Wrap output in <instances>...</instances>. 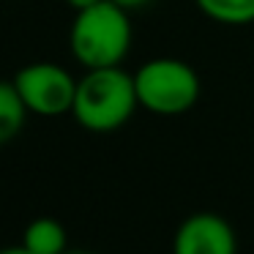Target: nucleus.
I'll return each instance as SVG.
<instances>
[{"instance_id":"nucleus-1","label":"nucleus","mask_w":254,"mask_h":254,"mask_svg":"<svg viewBox=\"0 0 254 254\" xmlns=\"http://www.w3.org/2000/svg\"><path fill=\"white\" fill-rule=\"evenodd\" d=\"M137 107L139 99L134 74L123 71L121 66L88 68V74L77 79L71 115L88 131L107 134L128 123Z\"/></svg>"},{"instance_id":"nucleus-2","label":"nucleus","mask_w":254,"mask_h":254,"mask_svg":"<svg viewBox=\"0 0 254 254\" xmlns=\"http://www.w3.org/2000/svg\"><path fill=\"white\" fill-rule=\"evenodd\" d=\"M68 47L85 68L121 66L131 47L128 11L112 0H101L90 8L74 11Z\"/></svg>"},{"instance_id":"nucleus-3","label":"nucleus","mask_w":254,"mask_h":254,"mask_svg":"<svg viewBox=\"0 0 254 254\" xmlns=\"http://www.w3.org/2000/svg\"><path fill=\"white\" fill-rule=\"evenodd\" d=\"M139 107L153 115H183L199 99V77L178 58H153L134 74Z\"/></svg>"},{"instance_id":"nucleus-4","label":"nucleus","mask_w":254,"mask_h":254,"mask_svg":"<svg viewBox=\"0 0 254 254\" xmlns=\"http://www.w3.org/2000/svg\"><path fill=\"white\" fill-rule=\"evenodd\" d=\"M14 85L28 112L41 118H58L71 112L77 96V79L71 77V71L47 61L22 66L14 77Z\"/></svg>"},{"instance_id":"nucleus-5","label":"nucleus","mask_w":254,"mask_h":254,"mask_svg":"<svg viewBox=\"0 0 254 254\" xmlns=\"http://www.w3.org/2000/svg\"><path fill=\"white\" fill-rule=\"evenodd\" d=\"M172 254H238L235 230L219 213H194L178 227Z\"/></svg>"},{"instance_id":"nucleus-6","label":"nucleus","mask_w":254,"mask_h":254,"mask_svg":"<svg viewBox=\"0 0 254 254\" xmlns=\"http://www.w3.org/2000/svg\"><path fill=\"white\" fill-rule=\"evenodd\" d=\"M22 246L33 254H63L66 252V230L58 219L41 216L33 219L22 232Z\"/></svg>"},{"instance_id":"nucleus-7","label":"nucleus","mask_w":254,"mask_h":254,"mask_svg":"<svg viewBox=\"0 0 254 254\" xmlns=\"http://www.w3.org/2000/svg\"><path fill=\"white\" fill-rule=\"evenodd\" d=\"M25 118H28V107H25L14 79L11 82L0 79V145L11 142L22 131Z\"/></svg>"},{"instance_id":"nucleus-8","label":"nucleus","mask_w":254,"mask_h":254,"mask_svg":"<svg viewBox=\"0 0 254 254\" xmlns=\"http://www.w3.org/2000/svg\"><path fill=\"white\" fill-rule=\"evenodd\" d=\"M208 19L221 25H249L254 22V0H194Z\"/></svg>"},{"instance_id":"nucleus-9","label":"nucleus","mask_w":254,"mask_h":254,"mask_svg":"<svg viewBox=\"0 0 254 254\" xmlns=\"http://www.w3.org/2000/svg\"><path fill=\"white\" fill-rule=\"evenodd\" d=\"M112 3H118L121 8H126V11H131V8H142V6H148L150 0H112Z\"/></svg>"},{"instance_id":"nucleus-10","label":"nucleus","mask_w":254,"mask_h":254,"mask_svg":"<svg viewBox=\"0 0 254 254\" xmlns=\"http://www.w3.org/2000/svg\"><path fill=\"white\" fill-rule=\"evenodd\" d=\"M66 3L74 11H82V8H90V6H96V3H101V0H66Z\"/></svg>"},{"instance_id":"nucleus-11","label":"nucleus","mask_w":254,"mask_h":254,"mask_svg":"<svg viewBox=\"0 0 254 254\" xmlns=\"http://www.w3.org/2000/svg\"><path fill=\"white\" fill-rule=\"evenodd\" d=\"M0 254H33V252H28L25 246H11V249H3Z\"/></svg>"},{"instance_id":"nucleus-12","label":"nucleus","mask_w":254,"mask_h":254,"mask_svg":"<svg viewBox=\"0 0 254 254\" xmlns=\"http://www.w3.org/2000/svg\"><path fill=\"white\" fill-rule=\"evenodd\" d=\"M63 254H90V252H63Z\"/></svg>"}]
</instances>
